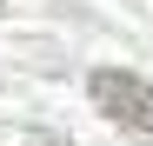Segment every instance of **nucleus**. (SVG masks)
Wrapping results in <instances>:
<instances>
[{
    "mask_svg": "<svg viewBox=\"0 0 153 146\" xmlns=\"http://www.w3.org/2000/svg\"><path fill=\"white\" fill-rule=\"evenodd\" d=\"M87 93H93V106L107 113L113 126H126V133L153 139V80H140V73H120V66H100L93 80H87Z\"/></svg>",
    "mask_w": 153,
    "mask_h": 146,
    "instance_id": "1",
    "label": "nucleus"
}]
</instances>
